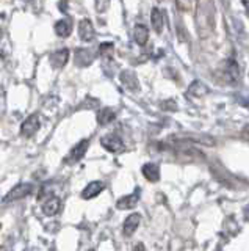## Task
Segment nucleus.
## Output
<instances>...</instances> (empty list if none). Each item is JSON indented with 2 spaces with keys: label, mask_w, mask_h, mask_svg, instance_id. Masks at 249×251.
Returning a JSON list of instances; mask_svg holds the SVG:
<instances>
[{
  "label": "nucleus",
  "mask_w": 249,
  "mask_h": 251,
  "mask_svg": "<svg viewBox=\"0 0 249 251\" xmlns=\"http://www.w3.org/2000/svg\"><path fill=\"white\" fill-rule=\"evenodd\" d=\"M33 192V185L32 184H19L16 187H13L11 190L3 196V202L5 204H10L14 201H19L22 198H25L30 193Z\"/></svg>",
  "instance_id": "f257e3e1"
},
{
  "label": "nucleus",
  "mask_w": 249,
  "mask_h": 251,
  "mask_svg": "<svg viewBox=\"0 0 249 251\" xmlns=\"http://www.w3.org/2000/svg\"><path fill=\"white\" fill-rule=\"evenodd\" d=\"M40 127H41L40 116H38V115H30L27 120L22 123V126H21V135L30 138V137H33L38 130H40Z\"/></svg>",
  "instance_id": "f03ea898"
},
{
  "label": "nucleus",
  "mask_w": 249,
  "mask_h": 251,
  "mask_svg": "<svg viewBox=\"0 0 249 251\" xmlns=\"http://www.w3.org/2000/svg\"><path fill=\"white\" fill-rule=\"evenodd\" d=\"M100 145H102L107 151L114 152V154L121 152L124 149V141L118 135H114V133H108V135L102 137V140H100Z\"/></svg>",
  "instance_id": "7ed1b4c3"
},
{
  "label": "nucleus",
  "mask_w": 249,
  "mask_h": 251,
  "mask_svg": "<svg viewBox=\"0 0 249 251\" xmlns=\"http://www.w3.org/2000/svg\"><path fill=\"white\" fill-rule=\"evenodd\" d=\"M139 196H141V188H135V192L132 195H127V196H122V198H119L118 202H116V207H118L119 210L134 209L139 202Z\"/></svg>",
  "instance_id": "20e7f679"
},
{
  "label": "nucleus",
  "mask_w": 249,
  "mask_h": 251,
  "mask_svg": "<svg viewBox=\"0 0 249 251\" xmlns=\"http://www.w3.org/2000/svg\"><path fill=\"white\" fill-rule=\"evenodd\" d=\"M88 148H90V140H82L80 143H77L74 148H72V151L71 154H69V157L66 159L68 163H75V162H79L80 159H83V155L87 154L88 151Z\"/></svg>",
  "instance_id": "39448f33"
},
{
  "label": "nucleus",
  "mask_w": 249,
  "mask_h": 251,
  "mask_svg": "<svg viewBox=\"0 0 249 251\" xmlns=\"http://www.w3.org/2000/svg\"><path fill=\"white\" fill-rule=\"evenodd\" d=\"M79 35H80V39L85 43H90L94 39L96 36V30H94V25H92V22L90 19H82L80 24H79Z\"/></svg>",
  "instance_id": "423d86ee"
},
{
  "label": "nucleus",
  "mask_w": 249,
  "mask_h": 251,
  "mask_svg": "<svg viewBox=\"0 0 249 251\" xmlns=\"http://www.w3.org/2000/svg\"><path fill=\"white\" fill-rule=\"evenodd\" d=\"M139 223H141V215H139V214H132V215H129L126 218V222H124V225H122V232H124V235H129V237H130V235H134L135 231L138 229Z\"/></svg>",
  "instance_id": "0eeeda50"
},
{
  "label": "nucleus",
  "mask_w": 249,
  "mask_h": 251,
  "mask_svg": "<svg viewBox=\"0 0 249 251\" xmlns=\"http://www.w3.org/2000/svg\"><path fill=\"white\" fill-rule=\"evenodd\" d=\"M104 188H105V185L100 182V180H94V182H90L87 187L83 188L82 198L83 200H92V198H96L97 195L102 193Z\"/></svg>",
  "instance_id": "6e6552de"
},
{
  "label": "nucleus",
  "mask_w": 249,
  "mask_h": 251,
  "mask_svg": "<svg viewBox=\"0 0 249 251\" xmlns=\"http://www.w3.org/2000/svg\"><path fill=\"white\" fill-rule=\"evenodd\" d=\"M69 60V50L68 49H60L50 55V65L55 69H61Z\"/></svg>",
  "instance_id": "1a4fd4ad"
},
{
  "label": "nucleus",
  "mask_w": 249,
  "mask_h": 251,
  "mask_svg": "<svg viewBox=\"0 0 249 251\" xmlns=\"http://www.w3.org/2000/svg\"><path fill=\"white\" fill-rule=\"evenodd\" d=\"M224 75H226V80L229 83H237L238 78H240V68L238 65L233 60H229L226 63V69H224Z\"/></svg>",
  "instance_id": "9d476101"
},
{
  "label": "nucleus",
  "mask_w": 249,
  "mask_h": 251,
  "mask_svg": "<svg viewBox=\"0 0 249 251\" xmlns=\"http://www.w3.org/2000/svg\"><path fill=\"white\" fill-rule=\"evenodd\" d=\"M141 173H143V176L147 180H151V182H157V180L160 179V168H158L157 163H146V165H143Z\"/></svg>",
  "instance_id": "9b49d317"
},
{
  "label": "nucleus",
  "mask_w": 249,
  "mask_h": 251,
  "mask_svg": "<svg viewBox=\"0 0 249 251\" xmlns=\"http://www.w3.org/2000/svg\"><path fill=\"white\" fill-rule=\"evenodd\" d=\"M55 33H57L60 38H68L69 35L72 33V21L69 19V18L60 19V21L55 24Z\"/></svg>",
  "instance_id": "f8f14e48"
},
{
  "label": "nucleus",
  "mask_w": 249,
  "mask_h": 251,
  "mask_svg": "<svg viewBox=\"0 0 249 251\" xmlns=\"http://www.w3.org/2000/svg\"><path fill=\"white\" fill-rule=\"evenodd\" d=\"M60 207H61V201L55 198V196H50V198L43 204V212H44V215L52 217L58 214Z\"/></svg>",
  "instance_id": "ddd939ff"
},
{
  "label": "nucleus",
  "mask_w": 249,
  "mask_h": 251,
  "mask_svg": "<svg viewBox=\"0 0 249 251\" xmlns=\"http://www.w3.org/2000/svg\"><path fill=\"white\" fill-rule=\"evenodd\" d=\"M163 13L160 8H152L151 11V22H152V28L157 31V33H161L163 30V25H165V22H163Z\"/></svg>",
  "instance_id": "4468645a"
},
{
  "label": "nucleus",
  "mask_w": 249,
  "mask_h": 251,
  "mask_svg": "<svg viewBox=\"0 0 249 251\" xmlns=\"http://www.w3.org/2000/svg\"><path fill=\"white\" fill-rule=\"evenodd\" d=\"M116 120V112L113 108H102L97 113V123L100 126H107Z\"/></svg>",
  "instance_id": "2eb2a0df"
},
{
  "label": "nucleus",
  "mask_w": 249,
  "mask_h": 251,
  "mask_svg": "<svg viewBox=\"0 0 249 251\" xmlns=\"http://www.w3.org/2000/svg\"><path fill=\"white\" fill-rule=\"evenodd\" d=\"M134 38H135L136 44L144 46L147 43V39H149V30H147V27L143 25V24H138L134 30Z\"/></svg>",
  "instance_id": "dca6fc26"
},
{
  "label": "nucleus",
  "mask_w": 249,
  "mask_h": 251,
  "mask_svg": "<svg viewBox=\"0 0 249 251\" xmlns=\"http://www.w3.org/2000/svg\"><path fill=\"white\" fill-rule=\"evenodd\" d=\"M92 61V53L88 49H77L75 50V65L88 66Z\"/></svg>",
  "instance_id": "f3484780"
},
{
  "label": "nucleus",
  "mask_w": 249,
  "mask_h": 251,
  "mask_svg": "<svg viewBox=\"0 0 249 251\" xmlns=\"http://www.w3.org/2000/svg\"><path fill=\"white\" fill-rule=\"evenodd\" d=\"M207 93H208L207 86L202 82H198V80L193 82V85L190 86V90H188V94H191V96H196V98H202Z\"/></svg>",
  "instance_id": "a211bd4d"
},
{
  "label": "nucleus",
  "mask_w": 249,
  "mask_h": 251,
  "mask_svg": "<svg viewBox=\"0 0 249 251\" xmlns=\"http://www.w3.org/2000/svg\"><path fill=\"white\" fill-rule=\"evenodd\" d=\"M121 80L126 83V86H129L130 90H136V77L134 75V73L130 71H124L121 74Z\"/></svg>",
  "instance_id": "6ab92c4d"
},
{
  "label": "nucleus",
  "mask_w": 249,
  "mask_h": 251,
  "mask_svg": "<svg viewBox=\"0 0 249 251\" xmlns=\"http://www.w3.org/2000/svg\"><path fill=\"white\" fill-rule=\"evenodd\" d=\"M110 2H112V0H94L96 11L97 13H105L108 10V6H110Z\"/></svg>",
  "instance_id": "aec40b11"
},
{
  "label": "nucleus",
  "mask_w": 249,
  "mask_h": 251,
  "mask_svg": "<svg viewBox=\"0 0 249 251\" xmlns=\"http://www.w3.org/2000/svg\"><path fill=\"white\" fill-rule=\"evenodd\" d=\"M99 50H100V53H102V55L112 52L113 50V43H104V44H100L99 46Z\"/></svg>",
  "instance_id": "412c9836"
},
{
  "label": "nucleus",
  "mask_w": 249,
  "mask_h": 251,
  "mask_svg": "<svg viewBox=\"0 0 249 251\" xmlns=\"http://www.w3.org/2000/svg\"><path fill=\"white\" fill-rule=\"evenodd\" d=\"M161 107H163V108H168L169 112H174V110H177V104H176V102H174L173 99H169V100H166V102H163Z\"/></svg>",
  "instance_id": "4be33fe9"
},
{
  "label": "nucleus",
  "mask_w": 249,
  "mask_h": 251,
  "mask_svg": "<svg viewBox=\"0 0 249 251\" xmlns=\"http://www.w3.org/2000/svg\"><path fill=\"white\" fill-rule=\"evenodd\" d=\"M134 251H146V247H144V243H136Z\"/></svg>",
  "instance_id": "5701e85b"
},
{
  "label": "nucleus",
  "mask_w": 249,
  "mask_h": 251,
  "mask_svg": "<svg viewBox=\"0 0 249 251\" xmlns=\"http://www.w3.org/2000/svg\"><path fill=\"white\" fill-rule=\"evenodd\" d=\"M241 2H243L245 8H248V5H249V2H248V0H241Z\"/></svg>",
  "instance_id": "b1692460"
},
{
  "label": "nucleus",
  "mask_w": 249,
  "mask_h": 251,
  "mask_svg": "<svg viewBox=\"0 0 249 251\" xmlns=\"http://www.w3.org/2000/svg\"><path fill=\"white\" fill-rule=\"evenodd\" d=\"M90 251H94V250H90Z\"/></svg>",
  "instance_id": "393cba45"
},
{
  "label": "nucleus",
  "mask_w": 249,
  "mask_h": 251,
  "mask_svg": "<svg viewBox=\"0 0 249 251\" xmlns=\"http://www.w3.org/2000/svg\"><path fill=\"white\" fill-rule=\"evenodd\" d=\"M0 227H2V225H0Z\"/></svg>",
  "instance_id": "a878e982"
},
{
  "label": "nucleus",
  "mask_w": 249,
  "mask_h": 251,
  "mask_svg": "<svg viewBox=\"0 0 249 251\" xmlns=\"http://www.w3.org/2000/svg\"><path fill=\"white\" fill-rule=\"evenodd\" d=\"M158 2H161V0H158Z\"/></svg>",
  "instance_id": "bb28decb"
}]
</instances>
